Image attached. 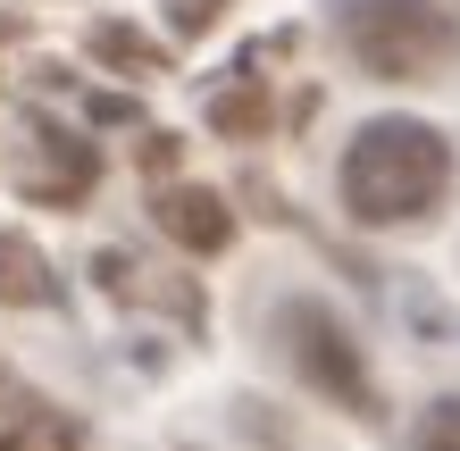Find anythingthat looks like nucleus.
Wrapping results in <instances>:
<instances>
[{
	"label": "nucleus",
	"instance_id": "f257e3e1",
	"mask_svg": "<svg viewBox=\"0 0 460 451\" xmlns=\"http://www.w3.org/2000/svg\"><path fill=\"white\" fill-rule=\"evenodd\" d=\"M343 209L360 226H411L436 218V201L452 193V143L427 117H368L343 151Z\"/></svg>",
	"mask_w": 460,
	"mask_h": 451
},
{
	"label": "nucleus",
	"instance_id": "f03ea898",
	"mask_svg": "<svg viewBox=\"0 0 460 451\" xmlns=\"http://www.w3.org/2000/svg\"><path fill=\"white\" fill-rule=\"evenodd\" d=\"M343 50L376 84H419L460 50V17L444 0H343Z\"/></svg>",
	"mask_w": 460,
	"mask_h": 451
},
{
	"label": "nucleus",
	"instance_id": "7ed1b4c3",
	"mask_svg": "<svg viewBox=\"0 0 460 451\" xmlns=\"http://www.w3.org/2000/svg\"><path fill=\"white\" fill-rule=\"evenodd\" d=\"M277 334H285L293 368H302V377L327 393V402H343V410H376L368 360H360V343L343 334V317H335V309H318V301H285V309H277Z\"/></svg>",
	"mask_w": 460,
	"mask_h": 451
},
{
	"label": "nucleus",
	"instance_id": "20e7f679",
	"mask_svg": "<svg viewBox=\"0 0 460 451\" xmlns=\"http://www.w3.org/2000/svg\"><path fill=\"white\" fill-rule=\"evenodd\" d=\"M159 226H168L184 251H226V234H234L226 201H218V193H201V184H184V193L159 201Z\"/></svg>",
	"mask_w": 460,
	"mask_h": 451
},
{
	"label": "nucleus",
	"instance_id": "39448f33",
	"mask_svg": "<svg viewBox=\"0 0 460 451\" xmlns=\"http://www.w3.org/2000/svg\"><path fill=\"white\" fill-rule=\"evenodd\" d=\"M0 301H50V268L25 234H0Z\"/></svg>",
	"mask_w": 460,
	"mask_h": 451
},
{
	"label": "nucleus",
	"instance_id": "423d86ee",
	"mask_svg": "<svg viewBox=\"0 0 460 451\" xmlns=\"http://www.w3.org/2000/svg\"><path fill=\"white\" fill-rule=\"evenodd\" d=\"M0 451H84V443H75V427H59V418H25V427L17 435H0Z\"/></svg>",
	"mask_w": 460,
	"mask_h": 451
},
{
	"label": "nucleus",
	"instance_id": "0eeeda50",
	"mask_svg": "<svg viewBox=\"0 0 460 451\" xmlns=\"http://www.w3.org/2000/svg\"><path fill=\"white\" fill-rule=\"evenodd\" d=\"M419 451H460V393H444V402L419 418Z\"/></svg>",
	"mask_w": 460,
	"mask_h": 451
}]
</instances>
